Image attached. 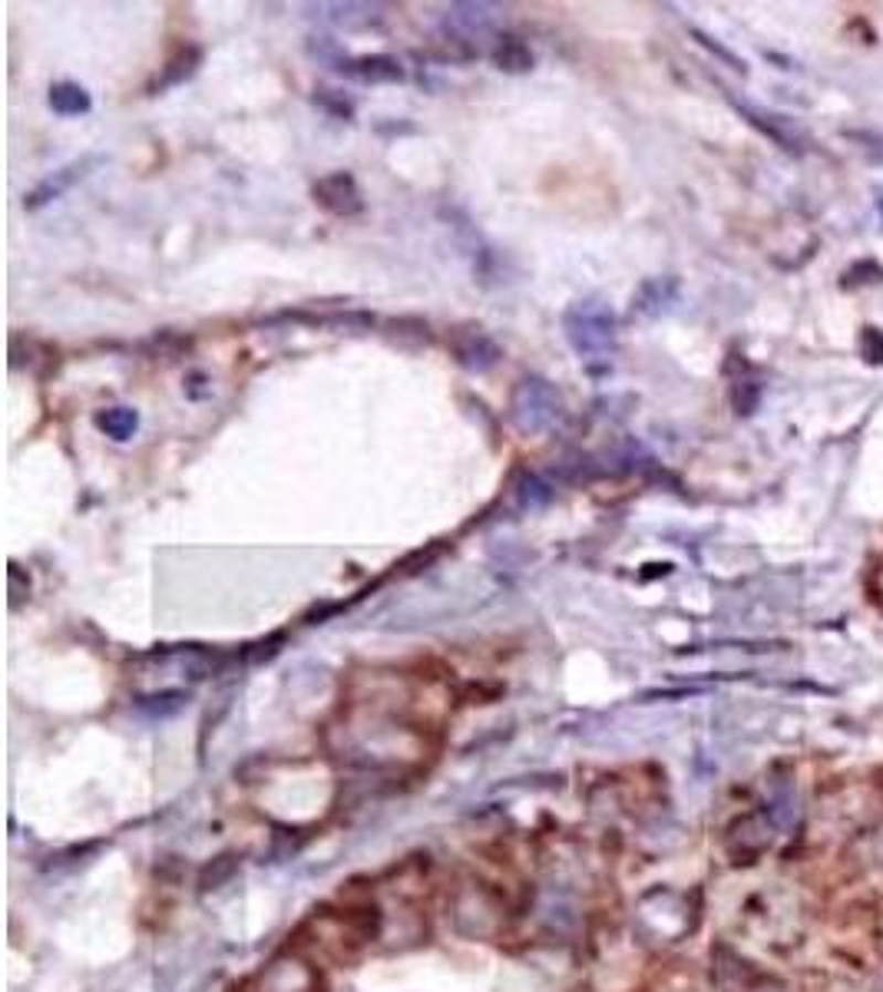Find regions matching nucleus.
Here are the masks:
<instances>
[{"mask_svg":"<svg viewBox=\"0 0 883 992\" xmlns=\"http://www.w3.org/2000/svg\"><path fill=\"white\" fill-rule=\"evenodd\" d=\"M566 341L583 358H599L616 348V314L599 301H576L563 314Z\"/></svg>","mask_w":883,"mask_h":992,"instance_id":"f257e3e1","label":"nucleus"},{"mask_svg":"<svg viewBox=\"0 0 883 992\" xmlns=\"http://www.w3.org/2000/svg\"><path fill=\"white\" fill-rule=\"evenodd\" d=\"M510 414H513V420H517L520 430L540 434V430H546V427L563 414V401H560V394L550 387V381H543V377H526V381H520V387L513 391Z\"/></svg>","mask_w":883,"mask_h":992,"instance_id":"f03ea898","label":"nucleus"},{"mask_svg":"<svg viewBox=\"0 0 883 992\" xmlns=\"http://www.w3.org/2000/svg\"><path fill=\"white\" fill-rule=\"evenodd\" d=\"M99 162H103V156H83V159H76V162H66L63 169H56V172H50L43 182H36V185L23 195V205H26L30 212L43 209L46 202H53V199H60L63 192H70L79 179H86L89 169H96Z\"/></svg>","mask_w":883,"mask_h":992,"instance_id":"7ed1b4c3","label":"nucleus"},{"mask_svg":"<svg viewBox=\"0 0 883 992\" xmlns=\"http://www.w3.org/2000/svg\"><path fill=\"white\" fill-rule=\"evenodd\" d=\"M315 199L334 215H358L364 209L361 189L351 172H331L315 182Z\"/></svg>","mask_w":883,"mask_h":992,"instance_id":"20e7f679","label":"nucleus"},{"mask_svg":"<svg viewBox=\"0 0 883 992\" xmlns=\"http://www.w3.org/2000/svg\"><path fill=\"white\" fill-rule=\"evenodd\" d=\"M334 70H341L344 76H354L361 83H401L404 79V70L394 56H351V60H341Z\"/></svg>","mask_w":883,"mask_h":992,"instance_id":"39448f33","label":"nucleus"},{"mask_svg":"<svg viewBox=\"0 0 883 992\" xmlns=\"http://www.w3.org/2000/svg\"><path fill=\"white\" fill-rule=\"evenodd\" d=\"M738 109H742V116L752 122V126H758L768 139H775L778 146H785L788 152H801L805 146H801V136L795 132V126L785 119V116H775V113H765V109H758V106H748V103H735Z\"/></svg>","mask_w":883,"mask_h":992,"instance_id":"423d86ee","label":"nucleus"},{"mask_svg":"<svg viewBox=\"0 0 883 992\" xmlns=\"http://www.w3.org/2000/svg\"><path fill=\"white\" fill-rule=\"evenodd\" d=\"M50 109L56 116H86L93 109V99H89V93L79 83L63 79V83L50 86Z\"/></svg>","mask_w":883,"mask_h":992,"instance_id":"0eeeda50","label":"nucleus"},{"mask_svg":"<svg viewBox=\"0 0 883 992\" xmlns=\"http://www.w3.org/2000/svg\"><path fill=\"white\" fill-rule=\"evenodd\" d=\"M93 424H96V430L99 434H106L109 440H132L136 437V430H139V414L132 410V407H106V410H99L96 417H93Z\"/></svg>","mask_w":883,"mask_h":992,"instance_id":"6e6552de","label":"nucleus"},{"mask_svg":"<svg viewBox=\"0 0 883 992\" xmlns=\"http://www.w3.org/2000/svg\"><path fill=\"white\" fill-rule=\"evenodd\" d=\"M493 63L500 66V70H507V73H526V70H533V63H536V56H533V50L520 40V36H500L497 40V46H493Z\"/></svg>","mask_w":883,"mask_h":992,"instance_id":"1a4fd4ad","label":"nucleus"},{"mask_svg":"<svg viewBox=\"0 0 883 992\" xmlns=\"http://www.w3.org/2000/svg\"><path fill=\"white\" fill-rule=\"evenodd\" d=\"M199 60H202V50L199 46H182L169 63H166V70H162V76L152 83V89H166V86H175V83H182L185 76H192L195 73V66H199Z\"/></svg>","mask_w":883,"mask_h":992,"instance_id":"9d476101","label":"nucleus"},{"mask_svg":"<svg viewBox=\"0 0 883 992\" xmlns=\"http://www.w3.org/2000/svg\"><path fill=\"white\" fill-rule=\"evenodd\" d=\"M692 36H695V40H699V43H702V46H705V50H712V53H715V56H719V60H725V63H728V66H732V70H738V73H745V60H738V56H735V53H732V50H725V46H719V43H715V40H712V36H709V33H702V30H692Z\"/></svg>","mask_w":883,"mask_h":992,"instance_id":"9b49d317","label":"nucleus"},{"mask_svg":"<svg viewBox=\"0 0 883 992\" xmlns=\"http://www.w3.org/2000/svg\"><path fill=\"white\" fill-rule=\"evenodd\" d=\"M864 358L868 364H883V334L877 328H864Z\"/></svg>","mask_w":883,"mask_h":992,"instance_id":"f8f14e48","label":"nucleus"},{"mask_svg":"<svg viewBox=\"0 0 883 992\" xmlns=\"http://www.w3.org/2000/svg\"><path fill=\"white\" fill-rule=\"evenodd\" d=\"M877 209H881V215H883V185L877 189Z\"/></svg>","mask_w":883,"mask_h":992,"instance_id":"ddd939ff","label":"nucleus"},{"mask_svg":"<svg viewBox=\"0 0 883 992\" xmlns=\"http://www.w3.org/2000/svg\"><path fill=\"white\" fill-rule=\"evenodd\" d=\"M765 992H785V990H765Z\"/></svg>","mask_w":883,"mask_h":992,"instance_id":"4468645a","label":"nucleus"}]
</instances>
